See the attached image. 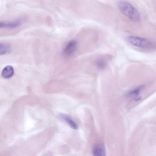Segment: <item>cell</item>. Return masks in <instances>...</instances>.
Instances as JSON below:
<instances>
[{"label":"cell","mask_w":156,"mask_h":156,"mask_svg":"<svg viewBox=\"0 0 156 156\" xmlns=\"http://www.w3.org/2000/svg\"><path fill=\"white\" fill-rule=\"evenodd\" d=\"M118 5L120 11L131 20L139 21L140 15L137 10L129 2L124 1L119 2Z\"/></svg>","instance_id":"6da1fadb"},{"label":"cell","mask_w":156,"mask_h":156,"mask_svg":"<svg viewBox=\"0 0 156 156\" xmlns=\"http://www.w3.org/2000/svg\"><path fill=\"white\" fill-rule=\"evenodd\" d=\"M127 40L131 45L140 48H149L154 46L153 43L151 41L142 37L130 36L127 38Z\"/></svg>","instance_id":"7a4b0ae2"},{"label":"cell","mask_w":156,"mask_h":156,"mask_svg":"<svg viewBox=\"0 0 156 156\" xmlns=\"http://www.w3.org/2000/svg\"><path fill=\"white\" fill-rule=\"evenodd\" d=\"M77 45V42L75 41L72 40L69 41L66 45L63 50V55L66 57L72 55L76 51Z\"/></svg>","instance_id":"3957f363"},{"label":"cell","mask_w":156,"mask_h":156,"mask_svg":"<svg viewBox=\"0 0 156 156\" xmlns=\"http://www.w3.org/2000/svg\"><path fill=\"white\" fill-rule=\"evenodd\" d=\"M14 73L13 67L11 66H7L3 69L1 73L2 76L5 79L11 77Z\"/></svg>","instance_id":"277c9868"},{"label":"cell","mask_w":156,"mask_h":156,"mask_svg":"<svg viewBox=\"0 0 156 156\" xmlns=\"http://www.w3.org/2000/svg\"><path fill=\"white\" fill-rule=\"evenodd\" d=\"M92 152L94 156H102L105 155V148L103 145H98L94 147Z\"/></svg>","instance_id":"5b68a950"},{"label":"cell","mask_w":156,"mask_h":156,"mask_svg":"<svg viewBox=\"0 0 156 156\" xmlns=\"http://www.w3.org/2000/svg\"><path fill=\"white\" fill-rule=\"evenodd\" d=\"M21 23L20 20H17L14 22L9 23L1 22L0 28H14L19 26Z\"/></svg>","instance_id":"8992f818"},{"label":"cell","mask_w":156,"mask_h":156,"mask_svg":"<svg viewBox=\"0 0 156 156\" xmlns=\"http://www.w3.org/2000/svg\"><path fill=\"white\" fill-rule=\"evenodd\" d=\"M11 47L10 44H8L1 43L0 44V55H3L10 52Z\"/></svg>","instance_id":"52a82bcc"},{"label":"cell","mask_w":156,"mask_h":156,"mask_svg":"<svg viewBox=\"0 0 156 156\" xmlns=\"http://www.w3.org/2000/svg\"><path fill=\"white\" fill-rule=\"evenodd\" d=\"M65 120L70 126L74 129H77L78 126L70 118L65 116L64 117Z\"/></svg>","instance_id":"ba28073f"},{"label":"cell","mask_w":156,"mask_h":156,"mask_svg":"<svg viewBox=\"0 0 156 156\" xmlns=\"http://www.w3.org/2000/svg\"><path fill=\"white\" fill-rule=\"evenodd\" d=\"M143 86H141L136 89L131 90L129 93L130 95H137L139 94L141 90L143 88Z\"/></svg>","instance_id":"9c48e42d"},{"label":"cell","mask_w":156,"mask_h":156,"mask_svg":"<svg viewBox=\"0 0 156 156\" xmlns=\"http://www.w3.org/2000/svg\"><path fill=\"white\" fill-rule=\"evenodd\" d=\"M96 65L98 68L101 69L105 66V62L103 60H100L97 62Z\"/></svg>","instance_id":"30bf717a"}]
</instances>
